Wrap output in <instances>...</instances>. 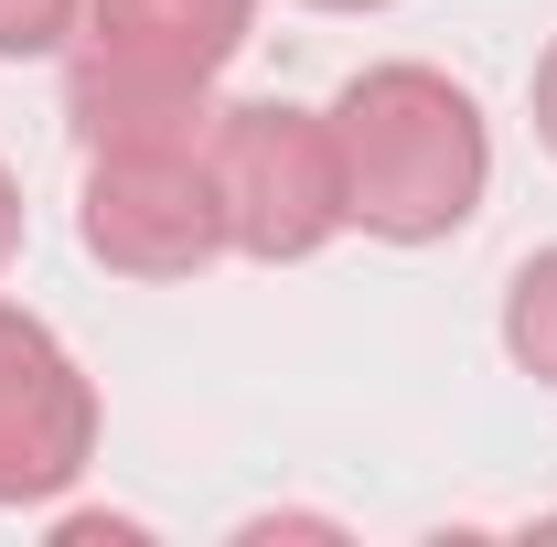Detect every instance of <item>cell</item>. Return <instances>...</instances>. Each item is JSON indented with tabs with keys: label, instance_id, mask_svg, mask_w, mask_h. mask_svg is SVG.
Returning <instances> with one entry per match:
<instances>
[{
	"label": "cell",
	"instance_id": "cell-1",
	"mask_svg": "<svg viewBox=\"0 0 557 547\" xmlns=\"http://www.w3.org/2000/svg\"><path fill=\"white\" fill-rule=\"evenodd\" d=\"M333 139H344V205L364 236L429 247L483 215L493 130L440 65H364L333 97Z\"/></svg>",
	"mask_w": 557,
	"mask_h": 547
},
{
	"label": "cell",
	"instance_id": "cell-2",
	"mask_svg": "<svg viewBox=\"0 0 557 547\" xmlns=\"http://www.w3.org/2000/svg\"><path fill=\"white\" fill-rule=\"evenodd\" d=\"M214 205H225V247L236 258H311L354 226L344 205V139H333V108H289V97H247L225 108L205 139Z\"/></svg>",
	"mask_w": 557,
	"mask_h": 547
},
{
	"label": "cell",
	"instance_id": "cell-3",
	"mask_svg": "<svg viewBox=\"0 0 557 547\" xmlns=\"http://www.w3.org/2000/svg\"><path fill=\"white\" fill-rule=\"evenodd\" d=\"M86 258L119 279H194L225 258V205H214L205 150H86L75 194Z\"/></svg>",
	"mask_w": 557,
	"mask_h": 547
},
{
	"label": "cell",
	"instance_id": "cell-4",
	"mask_svg": "<svg viewBox=\"0 0 557 547\" xmlns=\"http://www.w3.org/2000/svg\"><path fill=\"white\" fill-rule=\"evenodd\" d=\"M97 462V387L33 312L0 301V505H54Z\"/></svg>",
	"mask_w": 557,
	"mask_h": 547
},
{
	"label": "cell",
	"instance_id": "cell-5",
	"mask_svg": "<svg viewBox=\"0 0 557 547\" xmlns=\"http://www.w3.org/2000/svg\"><path fill=\"white\" fill-rule=\"evenodd\" d=\"M258 0H86V33L75 54L119 75H172V86H214L236 65Z\"/></svg>",
	"mask_w": 557,
	"mask_h": 547
},
{
	"label": "cell",
	"instance_id": "cell-6",
	"mask_svg": "<svg viewBox=\"0 0 557 547\" xmlns=\"http://www.w3.org/2000/svg\"><path fill=\"white\" fill-rule=\"evenodd\" d=\"M214 86H172V75H119L75 54L65 75V130L75 150H205L214 139Z\"/></svg>",
	"mask_w": 557,
	"mask_h": 547
},
{
	"label": "cell",
	"instance_id": "cell-7",
	"mask_svg": "<svg viewBox=\"0 0 557 547\" xmlns=\"http://www.w3.org/2000/svg\"><path fill=\"white\" fill-rule=\"evenodd\" d=\"M504 354H515L536 387H557V247H536V258L515 269V290H504Z\"/></svg>",
	"mask_w": 557,
	"mask_h": 547
},
{
	"label": "cell",
	"instance_id": "cell-8",
	"mask_svg": "<svg viewBox=\"0 0 557 547\" xmlns=\"http://www.w3.org/2000/svg\"><path fill=\"white\" fill-rule=\"evenodd\" d=\"M75 33H86V0H0V65L65 54Z\"/></svg>",
	"mask_w": 557,
	"mask_h": 547
},
{
	"label": "cell",
	"instance_id": "cell-9",
	"mask_svg": "<svg viewBox=\"0 0 557 547\" xmlns=\"http://www.w3.org/2000/svg\"><path fill=\"white\" fill-rule=\"evenodd\" d=\"M536 139H547V150H557V44H547V54H536Z\"/></svg>",
	"mask_w": 557,
	"mask_h": 547
},
{
	"label": "cell",
	"instance_id": "cell-10",
	"mask_svg": "<svg viewBox=\"0 0 557 547\" xmlns=\"http://www.w3.org/2000/svg\"><path fill=\"white\" fill-rule=\"evenodd\" d=\"M11 258H22V183L0 172V269H11Z\"/></svg>",
	"mask_w": 557,
	"mask_h": 547
},
{
	"label": "cell",
	"instance_id": "cell-11",
	"mask_svg": "<svg viewBox=\"0 0 557 547\" xmlns=\"http://www.w3.org/2000/svg\"><path fill=\"white\" fill-rule=\"evenodd\" d=\"M311 11H386V0H311Z\"/></svg>",
	"mask_w": 557,
	"mask_h": 547
}]
</instances>
